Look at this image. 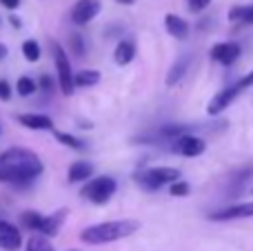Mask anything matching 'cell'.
<instances>
[{"instance_id": "1f68e13d", "label": "cell", "mask_w": 253, "mask_h": 251, "mask_svg": "<svg viewBox=\"0 0 253 251\" xmlns=\"http://www.w3.org/2000/svg\"><path fill=\"white\" fill-rule=\"evenodd\" d=\"M245 22L253 25V4H247V13H245Z\"/></svg>"}, {"instance_id": "d6986e66", "label": "cell", "mask_w": 253, "mask_h": 251, "mask_svg": "<svg viewBox=\"0 0 253 251\" xmlns=\"http://www.w3.org/2000/svg\"><path fill=\"white\" fill-rule=\"evenodd\" d=\"M42 213H38V211H25L20 216V220H22V227H27L29 231H38L40 229V225H42Z\"/></svg>"}, {"instance_id": "5bb4252c", "label": "cell", "mask_w": 253, "mask_h": 251, "mask_svg": "<svg viewBox=\"0 0 253 251\" xmlns=\"http://www.w3.org/2000/svg\"><path fill=\"white\" fill-rule=\"evenodd\" d=\"M191 62H193V56H191V53H184V56H180L178 60L173 62V67L169 69V74H167V80H165V83L169 84V87H175V84H178L180 80L187 76V71H189V67H191Z\"/></svg>"}, {"instance_id": "5b68a950", "label": "cell", "mask_w": 253, "mask_h": 251, "mask_svg": "<svg viewBox=\"0 0 253 251\" xmlns=\"http://www.w3.org/2000/svg\"><path fill=\"white\" fill-rule=\"evenodd\" d=\"M171 151L184 156V158H196V156H200L207 151V142L202 140L200 136L187 133V136H180L178 140L171 142Z\"/></svg>"}, {"instance_id": "44dd1931", "label": "cell", "mask_w": 253, "mask_h": 251, "mask_svg": "<svg viewBox=\"0 0 253 251\" xmlns=\"http://www.w3.org/2000/svg\"><path fill=\"white\" fill-rule=\"evenodd\" d=\"M53 136H56V140L60 142V145L71 147V149H84V147H87L83 140H80V138L71 136V133H65V131H53Z\"/></svg>"}, {"instance_id": "4316f807", "label": "cell", "mask_w": 253, "mask_h": 251, "mask_svg": "<svg viewBox=\"0 0 253 251\" xmlns=\"http://www.w3.org/2000/svg\"><path fill=\"white\" fill-rule=\"evenodd\" d=\"M211 4V0H187V7H189V11H193V13H200V11H205L207 7Z\"/></svg>"}, {"instance_id": "d4e9b609", "label": "cell", "mask_w": 253, "mask_h": 251, "mask_svg": "<svg viewBox=\"0 0 253 251\" xmlns=\"http://www.w3.org/2000/svg\"><path fill=\"white\" fill-rule=\"evenodd\" d=\"M69 42H71V49H74L78 56H84V53H87V40H84V36L71 34L69 36Z\"/></svg>"}, {"instance_id": "e575fe53", "label": "cell", "mask_w": 253, "mask_h": 251, "mask_svg": "<svg viewBox=\"0 0 253 251\" xmlns=\"http://www.w3.org/2000/svg\"><path fill=\"white\" fill-rule=\"evenodd\" d=\"M11 22H13V27H20V20H18L16 16H11Z\"/></svg>"}, {"instance_id": "603a6c76", "label": "cell", "mask_w": 253, "mask_h": 251, "mask_svg": "<svg viewBox=\"0 0 253 251\" xmlns=\"http://www.w3.org/2000/svg\"><path fill=\"white\" fill-rule=\"evenodd\" d=\"M16 89H18V93H20V96H31V93H34L38 87H36V80L34 78H29V76H22V78H18Z\"/></svg>"}, {"instance_id": "7402d4cb", "label": "cell", "mask_w": 253, "mask_h": 251, "mask_svg": "<svg viewBox=\"0 0 253 251\" xmlns=\"http://www.w3.org/2000/svg\"><path fill=\"white\" fill-rule=\"evenodd\" d=\"M22 56L29 62L40 60V44L36 42V40H25V42H22Z\"/></svg>"}, {"instance_id": "8992f818", "label": "cell", "mask_w": 253, "mask_h": 251, "mask_svg": "<svg viewBox=\"0 0 253 251\" xmlns=\"http://www.w3.org/2000/svg\"><path fill=\"white\" fill-rule=\"evenodd\" d=\"M100 11H102L100 0H78V2L71 7V20H74V25H87V22H91Z\"/></svg>"}, {"instance_id": "3957f363", "label": "cell", "mask_w": 253, "mask_h": 251, "mask_svg": "<svg viewBox=\"0 0 253 251\" xmlns=\"http://www.w3.org/2000/svg\"><path fill=\"white\" fill-rule=\"evenodd\" d=\"M116 189H118V185H116V178H111V176H98V178H91V180L84 182L80 196H83L84 200H89V203H93V205H107L111 198H114Z\"/></svg>"}, {"instance_id": "f1b7e54d", "label": "cell", "mask_w": 253, "mask_h": 251, "mask_svg": "<svg viewBox=\"0 0 253 251\" xmlns=\"http://www.w3.org/2000/svg\"><path fill=\"white\" fill-rule=\"evenodd\" d=\"M238 87L245 91V89H249V87H253V71H249L247 76H242L240 80H238Z\"/></svg>"}, {"instance_id": "ac0fdd59", "label": "cell", "mask_w": 253, "mask_h": 251, "mask_svg": "<svg viewBox=\"0 0 253 251\" xmlns=\"http://www.w3.org/2000/svg\"><path fill=\"white\" fill-rule=\"evenodd\" d=\"M100 71L96 69H80L74 74V89H84V87H93L100 83Z\"/></svg>"}, {"instance_id": "7a4b0ae2", "label": "cell", "mask_w": 253, "mask_h": 251, "mask_svg": "<svg viewBox=\"0 0 253 251\" xmlns=\"http://www.w3.org/2000/svg\"><path fill=\"white\" fill-rule=\"evenodd\" d=\"M180 169L175 167H149V169H142L133 176V180L142 187L144 191H158L160 187H167L171 182L180 180Z\"/></svg>"}, {"instance_id": "7c38bea8", "label": "cell", "mask_w": 253, "mask_h": 251, "mask_svg": "<svg viewBox=\"0 0 253 251\" xmlns=\"http://www.w3.org/2000/svg\"><path fill=\"white\" fill-rule=\"evenodd\" d=\"M18 123L34 131H53V120L44 114H20Z\"/></svg>"}, {"instance_id": "484cf974", "label": "cell", "mask_w": 253, "mask_h": 251, "mask_svg": "<svg viewBox=\"0 0 253 251\" xmlns=\"http://www.w3.org/2000/svg\"><path fill=\"white\" fill-rule=\"evenodd\" d=\"M245 13H247V4H236V7L229 9V20L245 22Z\"/></svg>"}, {"instance_id": "6da1fadb", "label": "cell", "mask_w": 253, "mask_h": 251, "mask_svg": "<svg viewBox=\"0 0 253 251\" xmlns=\"http://www.w3.org/2000/svg\"><path fill=\"white\" fill-rule=\"evenodd\" d=\"M138 229H140L138 220H107V222H98V225H91L84 231H80V240L87 245H107V243L129 238Z\"/></svg>"}, {"instance_id": "277c9868", "label": "cell", "mask_w": 253, "mask_h": 251, "mask_svg": "<svg viewBox=\"0 0 253 251\" xmlns=\"http://www.w3.org/2000/svg\"><path fill=\"white\" fill-rule=\"evenodd\" d=\"M49 47H51L53 62H56L58 84H60V91L65 93V96H71L76 89H74V71H71L69 58H67V53H65V49H62V44L56 42V40H51V42H49Z\"/></svg>"}, {"instance_id": "e0dca14e", "label": "cell", "mask_w": 253, "mask_h": 251, "mask_svg": "<svg viewBox=\"0 0 253 251\" xmlns=\"http://www.w3.org/2000/svg\"><path fill=\"white\" fill-rule=\"evenodd\" d=\"M135 51H138V47H135L133 40H120L118 47H116V51H114V60H116V65L126 67L129 62H133Z\"/></svg>"}, {"instance_id": "ba28073f", "label": "cell", "mask_w": 253, "mask_h": 251, "mask_svg": "<svg viewBox=\"0 0 253 251\" xmlns=\"http://www.w3.org/2000/svg\"><path fill=\"white\" fill-rule=\"evenodd\" d=\"M242 218H253V200H251V203L233 205V207H227V209H218V211L209 213V220H213V222L242 220Z\"/></svg>"}, {"instance_id": "52a82bcc", "label": "cell", "mask_w": 253, "mask_h": 251, "mask_svg": "<svg viewBox=\"0 0 253 251\" xmlns=\"http://www.w3.org/2000/svg\"><path fill=\"white\" fill-rule=\"evenodd\" d=\"M242 93V89L238 87V83L229 84V87H224L222 91H218L213 98H211L209 107H207V111H209V116H220L224 109H227L231 102H236V98Z\"/></svg>"}, {"instance_id": "cb8c5ba5", "label": "cell", "mask_w": 253, "mask_h": 251, "mask_svg": "<svg viewBox=\"0 0 253 251\" xmlns=\"http://www.w3.org/2000/svg\"><path fill=\"white\" fill-rule=\"evenodd\" d=\"M189 191H191V187H189L187 180H175L169 185V194L175 196V198H184V196H189Z\"/></svg>"}, {"instance_id": "9c48e42d", "label": "cell", "mask_w": 253, "mask_h": 251, "mask_svg": "<svg viewBox=\"0 0 253 251\" xmlns=\"http://www.w3.org/2000/svg\"><path fill=\"white\" fill-rule=\"evenodd\" d=\"M242 53V47L236 42V40H227V42H218L211 47V58H213L215 62H220V65L229 67L233 65V62L240 58Z\"/></svg>"}, {"instance_id": "30bf717a", "label": "cell", "mask_w": 253, "mask_h": 251, "mask_svg": "<svg viewBox=\"0 0 253 251\" xmlns=\"http://www.w3.org/2000/svg\"><path fill=\"white\" fill-rule=\"evenodd\" d=\"M253 178V165H245V167H240L238 171H233L231 176L227 178V194L229 198H233V196L242 194L247 187V182H249Z\"/></svg>"}, {"instance_id": "f546056e", "label": "cell", "mask_w": 253, "mask_h": 251, "mask_svg": "<svg viewBox=\"0 0 253 251\" xmlns=\"http://www.w3.org/2000/svg\"><path fill=\"white\" fill-rule=\"evenodd\" d=\"M40 89H44V91H51L53 89V80H51V76H40Z\"/></svg>"}, {"instance_id": "ffe728a7", "label": "cell", "mask_w": 253, "mask_h": 251, "mask_svg": "<svg viewBox=\"0 0 253 251\" xmlns=\"http://www.w3.org/2000/svg\"><path fill=\"white\" fill-rule=\"evenodd\" d=\"M27 251H56V249H53V245L44 236H31L27 240Z\"/></svg>"}, {"instance_id": "9a60e30c", "label": "cell", "mask_w": 253, "mask_h": 251, "mask_svg": "<svg viewBox=\"0 0 253 251\" xmlns=\"http://www.w3.org/2000/svg\"><path fill=\"white\" fill-rule=\"evenodd\" d=\"M67 220V209H58L56 213H51V216H44L42 218V225H40V236H44V238H51V236H56L58 231H60L62 222Z\"/></svg>"}, {"instance_id": "83f0119b", "label": "cell", "mask_w": 253, "mask_h": 251, "mask_svg": "<svg viewBox=\"0 0 253 251\" xmlns=\"http://www.w3.org/2000/svg\"><path fill=\"white\" fill-rule=\"evenodd\" d=\"M11 98V84L7 80H0V100H9Z\"/></svg>"}, {"instance_id": "4dcf8cb0", "label": "cell", "mask_w": 253, "mask_h": 251, "mask_svg": "<svg viewBox=\"0 0 253 251\" xmlns=\"http://www.w3.org/2000/svg\"><path fill=\"white\" fill-rule=\"evenodd\" d=\"M0 4L7 9H18V4H20V0H0Z\"/></svg>"}, {"instance_id": "4fadbf2b", "label": "cell", "mask_w": 253, "mask_h": 251, "mask_svg": "<svg viewBox=\"0 0 253 251\" xmlns=\"http://www.w3.org/2000/svg\"><path fill=\"white\" fill-rule=\"evenodd\" d=\"M93 165L89 163V160H76L74 165L69 167V171H67V180L71 182V185H78V182H87L93 178Z\"/></svg>"}, {"instance_id": "2e32d148", "label": "cell", "mask_w": 253, "mask_h": 251, "mask_svg": "<svg viewBox=\"0 0 253 251\" xmlns=\"http://www.w3.org/2000/svg\"><path fill=\"white\" fill-rule=\"evenodd\" d=\"M165 29L169 31V36L178 40H184L189 36V25L184 18H180L178 13H167L165 16Z\"/></svg>"}, {"instance_id": "d6a6232c", "label": "cell", "mask_w": 253, "mask_h": 251, "mask_svg": "<svg viewBox=\"0 0 253 251\" xmlns=\"http://www.w3.org/2000/svg\"><path fill=\"white\" fill-rule=\"evenodd\" d=\"M2 58H7V44L0 42V60H2Z\"/></svg>"}, {"instance_id": "836d02e7", "label": "cell", "mask_w": 253, "mask_h": 251, "mask_svg": "<svg viewBox=\"0 0 253 251\" xmlns=\"http://www.w3.org/2000/svg\"><path fill=\"white\" fill-rule=\"evenodd\" d=\"M116 2H120V4H133L135 0H116Z\"/></svg>"}, {"instance_id": "8fae6325", "label": "cell", "mask_w": 253, "mask_h": 251, "mask_svg": "<svg viewBox=\"0 0 253 251\" xmlns=\"http://www.w3.org/2000/svg\"><path fill=\"white\" fill-rule=\"evenodd\" d=\"M20 245H22V236L18 231V227H13L7 220H0V247L4 251H18Z\"/></svg>"}]
</instances>
